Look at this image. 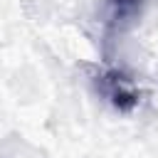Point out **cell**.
<instances>
[{
    "instance_id": "cell-2",
    "label": "cell",
    "mask_w": 158,
    "mask_h": 158,
    "mask_svg": "<svg viewBox=\"0 0 158 158\" xmlns=\"http://www.w3.org/2000/svg\"><path fill=\"white\" fill-rule=\"evenodd\" d=\"M143 10V0H109V27L111 30H126L131 22L138 20Z\"/></svg>"
},
{
    "instance_id": "cell-1",
    "label": "cell",
    "mask_w": 158,
    "mask_h": 158,
    "mask_svg": "<svg viewBox=\"0 0 158 158\" xmlns=\"http://www.w3.org/2000/svg\"><path fill=\"white\" fill-rule=\"evenodd\" d=\"M96 86L99 91L118 109V111H131L136 109L138 104V91L133 89V84L116 69H109V72H101L96 77Z\"/></svg>"
}]
</instances>
